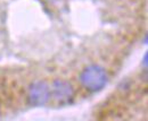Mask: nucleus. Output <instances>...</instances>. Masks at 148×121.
Wrapping results in <instances>:
<instances>
[{
    "mask_svg": "<svg viewBox=\"0 0 148 121\" xmlns=\"http://www.w3.org/2000/svg\"><path fill=\"white\" fill-rule=\"evenodd\" d=\"M80 82L90 92H99L107 84V74L98 65H90L80 74Z\"/></svg>",
    "mask_w": 148,
    "mask_h": 121,
    "instance_id": "f257e3e1",
    "label": "nucleus"
},
{
    "mask_svg": "<svg viewBox=\"0 0 148 121\" xmlns=\"http://www.w3.org/2000/svg\"><path fill=\"white\" fill-rule=\"evenodd\" d=\"M29 104L32 106H45L50 100V85L46 80H37L29 87Z\"/></svg>",
    "mask_w": 148,
    "mask_h": 121,
    "instance_id": "f03ea898",
    "label": "nucleus"
},
{
    "mask_svg": "<svg viewBox=\"0 0 148 121\" xmlns=\"http://www.w3.org/2000/svg\"><path fill=\"white\" fill-rule=\"evenodd\" d=\"M74 89L72 85L63 79H56L50 85V99L59 105L70 103V101L73 99Z\"/></svg>",
    "mask_w": 148,
    "mask_h": 121,
    "instance_id": "7ed1b4c3",
    "label": "nucleus"
}]
</instances>
